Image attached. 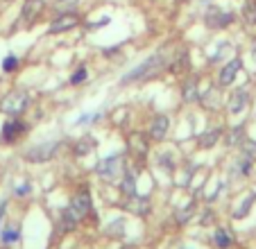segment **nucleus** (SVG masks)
<instances>
[{"instance_id": "obj_1", "label": "nucleus", "mask_w": 256, "mask_h": 249, "mask_svg": "<svg viewBox=\"0 0 256 249\" xmlns=\"http://www.w3.org/2000/svg\"><path fill=\"white\" fill-rule=\"evenodd\" d=\"M168 66V54H166V50H159V52H154L152 57H148L143 64H138V66L134 68V70H130L127 75H122L120 84L125 86V84H132V82H145V80H152V77H156L164 68Z\"/></svg>"}, {"instance_id": "obj_2", "label": "nucleus", "mask_w": 256, "mask_h": 249, "mask_svg": "<svg viewBox=\"0 0 256 249\" xmlns=\"http://www.w3.org/2000/svg\"><path fill=\"white\" fill-rule=\"evenodd\" d=\"M88 211H91V197H88L86 192L75 195L72 202L68 204V208L64 211V226H66V229H72L80 220H84V218L88 216Z\"/></svg>"}, {"instance_id": "obj_3", "label": "nucleus", "mask_w": 256, "mask_h": 249, "mask_svg": "<svg viewBox=\"0 0 256 249\" xmlns=\"http://www.w3.org/2000/svg\"><path fill=\"white\" fill-rule=\"evenodd\" d=\"M28 106H30V96L25 91H20V88H16V91H10L0 100V114L16 118V116H20Z\"/></svg>"}, {"instance_id": "obj_4", "label": "nucleus", "mask_w": 256, "mask_h": 249, "mask_svg": "<svg viewBox=\"0 0 256 249\" xmlns=\"http://www.w3.org/2000/svg\"><path fill=\"white\" fill-rule=\"evenodd\" d=\"M234 12H227V10H220V7H208L206 14H204V25L208 30H224L234 23Z\"/></svg>"}, {"instance_id": "obj_5", "label": "nucleus", "mask_w": 256, "mask_h": 249, "mask_svg": "<svg viewBox=\"0 0 256 249\" xmlns=\"http://www.w3.org/2000/svg\"><path fill=\"white\" fill-rule=\"evenodd\" d=\"M122 166V156L120 154H114V156H106L98 163V177L104 179V182H112V179L118 177Z\"/></svg>"}, {"instance_id": "obj_6", "label": "nucleus", "mask_w": 256, "mask_h": 249, "mask_svg": "<svg viewBox=\"0 0 256 249\" xmlns=\"http://www.w3.org/2000/svg\"><path fill=\"white\" fill-rule=\"evenodd\" d=\"M59 143H44V145H36V148H30L25 152V161L30 163H46L57 154Z\"/></svg>"}, {"instance_id": "obj_7", "label": "nucleus", "mask_w": 256, "mask_h": 249, "mask_svg": "<svg viewBox=\"0 0 256 249\" xmlns=\"http://www.w3.org/2000/svg\"><path fill=\"white\" fill-rule=\"evenodd\" d=\"M78 25H80V16L75 12H64V14H57V18L50 23L48 34H64L68 30L78 28Z\"/></svg>"}, {"instance_id": "obj_8", "label": "nucleus", "mask_w": 256, "mask_h": 249, "mask_svg": "<svg viewBox=\"0 0 256 249\" xmlns=\"http://www.w3.org/2000/svg\"><path fill=\"white\" fill-rule=\"evenodd\" d=\"M240 68H242V62H240L238 57L232 59V62H227L222 68H220V75H218V84H220V86H232Z\"/></svg>"}, {"instance_id": "obj_9", "label": "nucleus", "mask_w": 256, "mask_h": 249, "mask_svg": "<svg viewBox=\"0 0 256 249\" xmlns=\"http://www.w3.org/2000/svg\"><path fill=\"white\" fill-rule=\"evenodd\" d=\"M44 7H46L44 0H25L23 10H20V18H23V23L25 25H34V20L41 16Z\"/></svg>"}, {"instance_id": "obj_10", "label": "nucleus", "mask_w": 256, "mask_h": 249, "mask_svg": "<svg viewBox=\"0 0 256 249\" xmlns=\"http://www.w3.org/2000/svg\"><path fill=\"white\" fill-rule=\"evenodd\" d=\"M23 132H25V124L20 122V120H16V118L7 120V122L2 124V143H14Z\"/></svg>"}, {"instance_id": "obj_11", "label": "nucleus", "mask_w": 256, "mask_h": 249, "mask_svg": "<svg viewBox=\"0 0 256 249\" xmlns=\"http://www.w3.org/2000/svg\"><path fill=\"white\" fill-rule=\"evenodd\" d=\"M168 130H170V118L168 116H156L150 124V136L154 140H164L166 134H168Z\"/></svg>"}, {"instance_id": "obj_12", "label": "nucleus", "mask_w": 256, "mask_h": 249, "mask_svg": "<svg viewBox=\"0 0 256 249\" xmlns=\"http://www.w3.org/2000/svg\"><path fill=\"white\" fill-rule=\"evenodd\" d=\"M247 100H250V96H247V91H236L232 96V100H229V114H234V116H238V114H242L245 111V106H247Z\"/></svg>"}, {"instance_id": "obj_13", "label": "nucleus", "mask_w": 256, "mask_h": 249, "mask_svg": "<svg viewBox=\"0 0 256 249\" xmlns=\"http://www.w3.org/2000/svg\"><path fill=\"white\" fill-rule=\"evenodd\" d=\"M130 150H132L134 154H138V156H145V154H148V150H150L148 136H143V134H132V136H130Z\"/></svg>"}, {"instance_id": "obj_14", "label": "nucleus", "mask_w": 256, "mask_h": 249, "mask_svg": "<svg viewBox=\"0 0 256 249\" xmlns=\"http://www.w3.org/2000/svg\"><path fill=\"white\" fill-rule=\"evenodd\" d=\"M136 170H127V174H125V182H122V192L125 195H130L132 200L134 197H138V188H136Z\"/></svg>"}, {"instance_id": "obj_15", "label": "nucleus", "mask_w": 256, "mask_h": 249, "mask_svg": "<svg viewBox=\"0 0 256 249\" xmlns=\"http://www.w3.org/2000/svg\"><path fill=\"white\" fill-rule=\"evenodd\" d=\"M220 136H222V130L220 127H216V130H211V132H206V134L200 138V148H204V150H208V148H213V145L220 140Z\"/></svg>"}, {"instance_id": "obj_16", "label": "nucleus", "mask_w": 256, "mask_h": 249, "mask_svg": "<svg viewBox=\"0 0 256 249\" xmlns=\"http://www.w3.org/2000/svg\"><path fill=\"white\" fill-rule=\"evenodd\" d=\"M242 18L247 25H256V0H245L242 5Z\"/></svg>"}, {"instance_id": "obj_17", "label": "nucleus", "mask_w": 256, "mask_h": 249, "mask_svg": "<svg viewBox=\"0 0 256 249\" xmlns=\"http://www.w3.org/2000/svg\"><path fill=\"white\" fill-rule=\"evenodd\" d=\"M193 213H195V204H186V206H182V208H177L174 220H177V224H186V222L193 218Z\"/></svg>"}, {"instance_id": "obj_18", "label": "nucleus", "mask_w": 256, "mask_h": 249, "mask_svg": "<svg viewBox=\"0 0 256 249\" xmlns=\"http://www.w3.org/2000/svg\"><path fill=\"white\" fill-rule=\"evenodd\" d=\"M254 202H256V192H250V195L245 197V202L240 204V211H234V218H236V220H242V218L252 211V204H254Z\"/></svg>"}, {"instance_id": "obj_19", "label": "nucleus", "mask_w": 256, "mask_h": 249, "mask_svg": "<svg viewBox=\"0 0 256 249\" xmlns=\"http://www.w3.org/2000/svg\"><path fill=\"white\" fill-rule=\"evenodd\" d=\"M213 240H216V247H220V249H227V247H232V236L227 234V231L220 226V229L216 231V236H213Z\"/></svg>"}, {"instance_id": "obj_20", "label": "nucleus", "mask_w": 256, "mask_h": 249, "mask_svg": "<svg viewBox=\"0 0 256 249\" xmlns=\"http://www.w3.org/2000/svg\"><path fill=\"white\" fill-rule=\"evenodd\" d=\"M184 100L186 102H195V100H198V82H195V80H186L184 82Z\"/></svg>"}, {"instance_id": "obj_21", "label": "nucleus", "mask_w": 256, "mask_h": 249, "mask_svg": "<svg viewBox=\"0 0 256 249\" xmlns=\"http://www.w3.org/2000/svg\"><path fill=\"white\" fill-rule=\"evenodd\" d=\"M80 5V0H54V12L64 14V12H75Z\"/></svg>"}, {"instance_id": "obj_22", "label": "nucleus", "mask_w": 256, "mask_h": 249, "mask_svg": "<svg viewBox=\"0 0 256 249\" xmlns=\"http://www.w3.org/2000/svg\"><path fill=\"white\" fill-rule=\"evenodd\" d=\"M93 148H96V143H93L91 138H82L80 143H75V154H78V156H86Z\"/></svg>"}, {"instance_id": "obj_23", "label": "nucleus", "mask_w": 256, "mask_h": 249, "mask_svg": "<svg viewBox=\"0 0 256 249\" xmlns=\"http://www.w3.org/2000/svg\"><path fill=\"white\" fill-rule=\"evenodd\" d=\"M18 66H20V62L16 54H10V57H5V62H2V70L5 72H14Z\"/></svg>"}, {"instance_id": "obj_24", "label": "nucleus", "mask_w": 256, "mask_h": 249, "mask_svg": "<svg viewBox=\"0 0 256 249\" xmlns=\"http://www.w3.org/2000/svg\"><path fill=\"white\" fill-rule=\"evenodd\" d=\"M242 136H245V127H242V124H240V127H234V130H232V136L227 138V143H229V145L240 143Z\"/></svg>"}, {"instance_id": "obj_25", "label": "nucleus", "mask_w": 256, "mask_h": 249, "mask_svg": "<svg viewBox=\"0 0 256 249\" xmlns=\"http://www.w3.org/2000/svg\"><path fill=\"white\" fill-rule=\"evenodd\" d=\"M242 154H245L247 158H256V143L254 140H247V143H242Z\"/></svg>"}, {"instance_id": "obj_26", "label": "nucleus", "mask_w": 256, "mask_h": 249, "mask_svg": "<svg viewBox=\"0 0 256 249\" xmlns=\"http://www.w3.org/2000/svg\"><path fill=\"white\" fill-rule=\"evenodd\" d=\"M86 75H88L86 68H78V70L70 75V84H82V82L86 80Z\"/></svg>"}, {"instance_id": "obj_27", "label": "nucleus", "mask_w": 256, "mask_h": 249, "mask_svg": "<svg viewBox=\"0 0 256 249\" xmlns=\"http://www.w3.org/2000/svg\"><path fill=\"white\" fill-rule=\"evenodd\" d=\"M16 238H18V231H16V229H10V231H5V234H2V242H14Z\"/></svg>"}, {"instance_id": "obj_28", "label": "nucleus", "mask_w": 256, "mask_h": 249, "mask_svg": "<svg viewBox=\"0 0 256 249\" xmlns=\"http://www.w3.org/2000/svg\"><path fill=\"white\" fill-rule=\"evenodd\" d=\"M16 195H28V192H30V186H28V184H23V188H20V186H16Z\"/></svg>"}, {"instance_id": "obj_29", "label": "nucleus", "mask_w": 256, "mask_h": 249, "mask_svg": "<svg viewBox=\"0 0 256 249\" xmlns=\"http://www.w3.org/2000/svg\"><path fill=\"white\" fill-rule=\"evenodd\" d=\"M2 216H5V204L0 206V220H2Z\"/></svg>"}, {"instance_id": "obj_30", "label": "nucleus", "mask_w": 256, "mask_h": 249, "mask_svg": "<svg viewBox=\"0 0 256 249\" xmlns=\"http://www.w3.org/2000/svg\"><path fill=\"white\" fill-rule=\"evenodd\" d=\"M179 2H186V0H179Z\"/></svg>"}]
</instances>
